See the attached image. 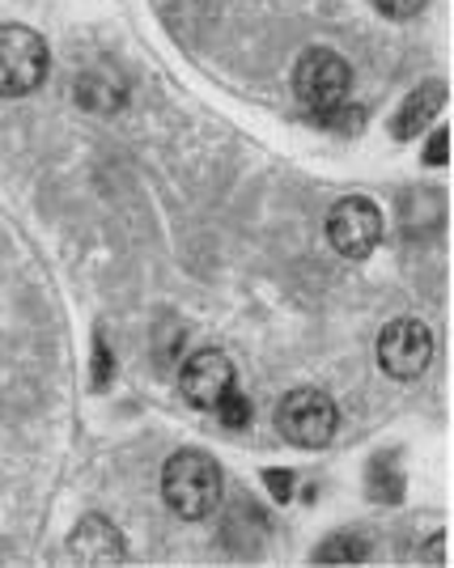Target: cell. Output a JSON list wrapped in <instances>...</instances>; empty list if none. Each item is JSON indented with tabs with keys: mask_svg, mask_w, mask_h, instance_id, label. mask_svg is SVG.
I'll return each instance as SVG.
<instances>
[{
	"mask_svg": "<svg viewBox=\"0 0 454 568\" xmlns=\"http://www.w3.org/2000/svg\"><path fill=\"white\" fill-rule=\"evenodd\" d=\"M213 412H221L225 428H246V425H251V399H246V395H239L234 386L225 390V399L216 403Z\"/></svg>",
	"mask_w": 454,
	"mask_h": 568,
	"instance_id": "12",
	"label": "cell"
},
{
	"mask_svg": "<svg viewBox=\"0 0 454 568\" xmlns=\"http://www.w3.org/2000/svg\"><path fill=\"white\" fill-rule=\"evenodd\" d=\"M335 425H340V412H335L332 395L314 390V386H297L289 390L281 407H276V428L281 437L302 446V450H323L335 437Z\"/></svg>",
	"mask_w": 454,
	"mask_h": 568,
	"instance_id": "3",
	"label": "cell"
},
{
	"mask_svg": "<svg viewBox=\"0 0 454 568\" xmlns=\"http://www.w3.org/2000/svg\"><path fill=\"white\" fill-rule=\"evenodd\" d=\"M162 497H167L170 514L183 521L209 518L221 505V467L213 454L204 450H179L162 471Z\"/></svg>",
	"mask_w": 454,
	"mask_h": 568,
	"instance_id": "1",
	"label": "cell"
},
{
	"mask_svg": "<svg viewBox=\"0 0 454 568\" xmlns=\"http://www.w3.org/2000/svg\"><path fill=\"white\" fill-rule=\"evenodd\" d=\"M365 556H370V544H365L361 535H349V530L314 547V560H319V565H361Z\"/></svg>",
	"mask_w": 454,
	"mask_h": 568,
	"instance_id": "11",
	"label": "cell"
},
{
	"mask_svg": "<svg viewBox=\"0 0 454 568\" xmlns=\"http://www.w3.org/2000/svg\"><path fill=\"white\" fill-rule=\"evenodd\" d=\"M349 81H353V72L344 64V55H335L332 48H311L302 51V60L293 69V94L306 111L323 115V111L344 102Z\"/></svg>",
	"mask_w": 454,
	"mask_h": 568,
	"instance_id": "4",
	"label": "cell"
},
{
	"mask_svg": "<svg viewBox=\"0 0 454 568\" xmlns=\"http://www.w3.org/2000/svg\"><path fill=\"white\" fill-rule=\"evenodd\" d=\"M230 386H234V361L225 353H216V348H200L179 369V390L200 412H213L216 403L225 399Z\"/></svg>",
	"mask_w": 454,
	"mask_h": 568,
	"instance_id": "7",
	"label": "cell"
},
{
	"mask_svg": "<svg viewBox=\"0 0 454 568\" xmlns=\"http://www.w3.org/2000/svg\"><path fill=\"white\" fill-rule=\"evenodd\" d=\"M48 43L39 30L18 22L0 26V98L34 94L48 77Z\"/></svg>",
	"mask_w": 454,
	"mask_h": 568,
	"instance_id": "2",
	"label": "cell"
},
{
	"mask_svg": "<svg viewBox=\"0 0 454 568\" xmlns=\"http://www.w3.org/2000/svg\"><path fill=\"white\" fill-rule=\"evenodd\" d=\"M327 237H332V246L344 260H370L374 246L383 242V213H379V204L365 200V195H344L327 213Z\"/></svg>",
	"mask_w": 454,
	"mask_h": 568,
	"instance_id": "5",
	"label": "cell"
},
{
	"mask_svg": "<svg viewBox=\"0 0 454 568\" xmlns=\"http://www.w3.org/2000/svg\"><path fill=\"white\" fill-rule=\"evenodd\" d=\"M442 102H446V85H442V81H425V85H416L412 98L400 106V115H395V123H391V132H395L400 141H412V136H416V132H425V123L442 111Z\"/></svg>",
	"mask_w": 454,
	"mask_h": 568,
	"instance_id": "10",
	"label": "cell"
},
{
	"mask_svg": "<svg viewBox=\"0 0 454 568\" xmlns=\"http://www.w3.org/2000/svg\"><path fill=\"white\" fill-rule=\"evenodd\" d=\"M433 361V332L421 318H395L379 335V365L400 382L421 378Z\"/></svg>",
	"mask_w": 454,
	"mask_h": 568,
	"instance_id": "6",
	"label": "cell"
},
{
	"mask_svg": "<svg viewBox=\"0 0 454 568\" xmlns=\"http://www.w3.org/2000/svg\"><path fill=\"white\" fill-rule=\"evenodd\" d=\"M425 4H430V0H374V9H379L383 18H395V22H407V18H416Z\"/></svg>",
	"mask_w": 454,
	"mask_h": 568,
	"instance_id": "13",
	"label": "cell"
},
{
	"mask_svg": "<svg viewBox=\"0 0 454 568\" xmlns=\"http://www.w3.org/2000/svg\"><path fill=\"white\" fill-rule=\"evenodd\" d=\"M69 551L72 560H81V565H120V560H128L123 535L107 518H98V514H90V518L72 530Z\"/></svg>",
	"mask_w": 454,
	"mask_h": 568,
	"instance_id": "8",
	"label": "cell"
},
{
	"mask_svg": "<svg viewBox=\"0 0 454 568\" xmlns=\"http://www.w3.org/2000/svg\"><path fill=\"white\" fill-rule=\"evenodd\" d=\"M446 153H451V132H437V136H433V149H425V162H433V166H446V162H451Z\"/></svg>",
	"mask_w": 454,
	"mask_h": 568,
	"instance_id": "14",
	"label": "cell"
},
{
	"mask_svg": "<svg viewBox=\"0 0 454 568\" xmlns=\"http://www.w3.org/2000/svg\"><path fill=\"white\" fill-rule=\"evenodd\" d=\"M72 98L90 115H115V111H123V102H128V81L111 64H94V69H85L77 77Z\"/></svg>",
	"mask_w": 454,
	"mask_h": 568,
	"instance_id": "9",
	"label": "cell"
}]
</instances>
